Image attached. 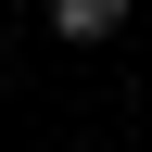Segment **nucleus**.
<instances>
[{
  "label": "nucleus",
  "instance_id": "f257e3e1",
  "mask_svg": "<svg viewBox=\"0 0 152 152\" xmlns=\"http://www.w3.org/2000/svg\"><path fill=\"white\" fill-rule=\"evenodd\" d=\"M127 0H51V38H114Z\"/></svg>",
  "mask_w": 152,
  "mask_h": 152
}]
</instances>
